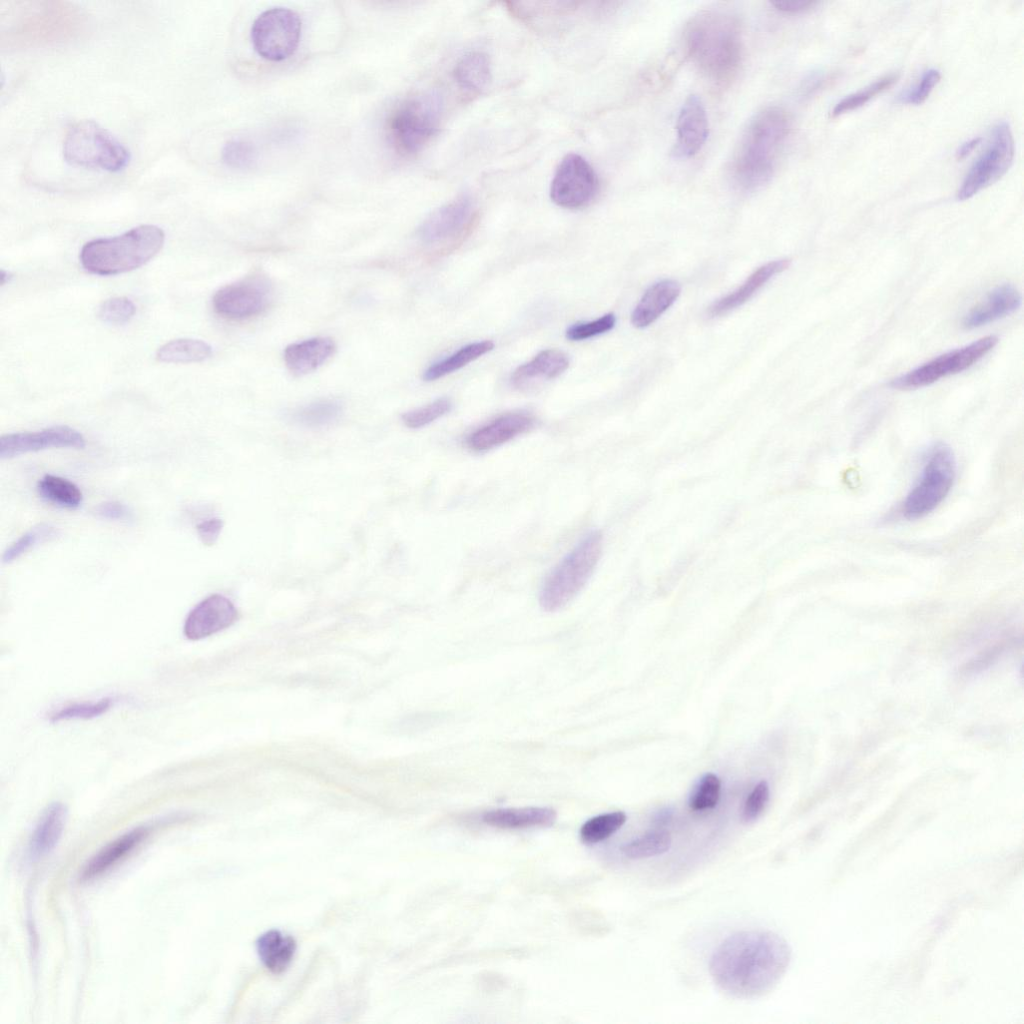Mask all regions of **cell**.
Listing matches in <instances>:
<instances>
[{
    "mask_svg": "<svg viewBox=\"0 0 1024 1024\" xmlns=\"http://www.w3.org/2000/svg\"><path fill=\"white\" fill-rule=\"evenodd\" d=\"M84 436L76 429L58 425L38 431L17 432L1 436L0 458L10 459L23 454L52 448L83 449Z\"/></svg>",
    "mask_w": 1024,
    "mask_h": 1024,
    "instance_id": "cell-14",
    "label": "cell"
},
{
    "mask_svg": "<svg viewBox=\"0 0 1024 1024\" xmlns=\"http://www.w3.org/2000/svg\"><path fill=\"white\" fill-rule=\"evenodd\" d=\"M116 702L115 696H107L93 701L73 702L51 711L48 718L53 723L71 719H92L108 712Z\"/></svg>",
    "mask_w": 1024,
    "mask_h": 1024,
    "instance_id": "cell-35",
    "label": "cell"
},
{
    "mask_svg": "<svg viewBox=\"0 0 1024 1024\" xmlns=\"http://www.w3.org/2000/svg\"><path fill=\"white\" fill-rule=\"evenodd\" d=\"M258 955L264 966L275 974L285 971L296 950L295 940L278 930L262 934L256 942Z\"/></svg>",
    "mask_w": 1024,
    "mask_h": 1024,
    "instance_id": "cell-28",
    "label": "cell"
},
{
    "mask_svg": "<svg viewBox=\"0 0 1024 1024\" xmlns=\"http://www.w3.org/2000/svg\"><path fill=\"white\" fill-rule=\"evenodd\" d=\"M627 816L622 811L599 814L588 819L580 828V838L586 844L599 843L616 831L626 822Z\"/></svg>",
    "mask_w": 1024,
    "mask_h": 1024,
    "instance_id": "cell-36",
    "label": "cell"
},
{
    "mask_svg": "<svg viewBox=\"0 0 1024 1024\" xmlns=\"http://www.w3.org/2000/svg\"><path fill=\"white\" fill-rule=\"evenodd\" d=\"M36 489L43 500L65 509H76L83 500L82 492L75 483L52 474L39 479Z\"/></svg>",
    "mask_w": 1024,
    "mask_h": 1024,
    "instance_id": "cell-29",
    "label": "cell"
},
{
    "mask_svg": "<svg viewBox=\"0 0 1024 1024\" xmlns=\"http://www.w3.org/2000/svg\"><path fill=\"white\" fill-rule=\"evenodd\" d=\"M790 961V948L770 931H741L713 952L709 971L717 986L736 998L760 997L778 983Z\"/></svg>",
    "mask_w": 1024,
    "mask_h": 1024,
    "instance_id": "cell-1",
    "label": "cell"
},
{
    "mask_svg": "<svg viewBox=\"0 0 1024 1024\" xmlns=\"http://www.w3.org/2000/svg\"><path fill=\"white\" fill-rule=\"evenodd\" d=\"M982 141L981 137L972 138L958 147L956 150V158L962 160L966 158Z\"/></svg>",
    "mask_w": 1024,
    "mask_h": 1024,
    "instance_id": "cell-48",
    "label": "cell"
},
{
    "mask_svg": "<svg viewBox=\"0 0 1024 1024\" xmlns=\"http://www.w3.org/2000/svg\"><path fill=\"white\" fill-rule=\"evenodd\" d=\"M302 31L299 15L291 9L274 7L262 12L251 27V41L257 54L269 61H282L297 49Z\"/></svg>",
    "mask_w": 1024,
    "mask_h": 1024,
    "instance_id": "cell-10",
    "label": "cell"
},
{
    "mask_svg": "<svg viewBox=\"0 0 1024 1024\" xmlns=\"http://www.w3.org/2000/svg\"><path fill=\"white\" fill-rule=\"evenodd\" d=\"M335 342L328 337H314L288 345L284 350V362L293 374L310 373L335 353Z\"/></svg>",
    "mask_w": 1024,
    "mask_h": 1024,
    "instance_id": "cell-24",
    "label": "cell"
},
{
    "mask_svg": "<svg viewBox=\"0 0 1024 1024\" xmlns=\"http://www.w3.org/2000/svg\"><path fill=\"white\" fill-rule=\"evenodd\" d=\"M493 348L494 343L489 340L468 344L452 355L428 367L423 374V378L425 381H433L442 378L466 366L468 363L481 357Z\"/></svg>",
    "mask_w": 1024,
    "mask_h": 1024,
    "instance_id": "cell-32",
    "label": "cell"
},
{
    "mask_svg": "<svg viewBox=\"0 0 1024 1024\" xmlns=\"http://www.w3.org/2000/svg\"><path fill=\"white\" fill-rule=\"evenodd\" d=\"M97 517L109 521L128 522L132 520V510L124 503L110 500L98 504L94 508Z\"/></svg>",
    "mask_w": 1024,
    "mask_h": 1024,
    "instance_id": "cell-45",
    "label": "cell"
},
{
    "mask_svg": "<svg viewBox=\"0 0 1024 1024\" xmlns=\"http://www.w3.org/2000/svg\"><path fill=\"white\" fill-rule=\"evenodd\" d=\"M790 133L785 110L767 107L749 122L732 162V178L743 191H755L767 184Z\"/></svg>",
    "mask_w": 1024,
    "mask_h": 1024,
    "instance_id": "cell-3",
    "label": "cell"
},
{
    "mask_svg": "<svg viewBox=\"0 0 1024 1024\" xmlns=\"http://www.w3.org/2000/svg\"><path fill=\"white\" fill-rule=\"evenodd\" d=\"M534 425L535 418L529 413H506L475 429L465 443L474 452H485L528 432Z\"/></svg>",
    "mask_w": 1024,
    "mask_h": 1024,
    "instance_id": "cell-18",
    "label": "cell"
},
{
    "mask_svg": "<svg viewBox=\"0 0 1024 1024\" xmlns=\"http://www.w3.org/2000/svg\"><path fill=\"white\" fill-rule=\"evenodd\" d=\"M258 158L257 148L248 139L235 138L228 141L222 151L223 163L234 169H248L255 165Z\"/></svg>",
    "mask_w": 1024,
    "mask_h": 1024,
    "instance_id": "cell-38",
    "label": "cell"
},
{
    "mask_svg": "<svg viewBox=\"0 0 1024 1024\" xmlns=\"http://www.w3.org/2000/svg\"><path fill=\"white\" fill-rule=\"evenodd\" d=\"M681 287L674 280H662L650 286L635 306L631 322L637 328H644L655 322L680 295Z\"/></svg>",
    "mask_w": 1024,
    "mask_h": 1024,
    "instance_id": "cell-25",
    "label": "cell"
},
{
    "mask_svg": "<svg viewBox=\"0 0 1024 1024\" xmlns=\"http://www.w3.org/2000/svg\"><path fill=\"white\" fill-rule=\"evenodd\" d=\"M770 796L769 785L765 780L760 781L747 796L743 808L742 819L745 822H753L765 809Z\"/></svg>",
    "mask_w": 1024,
    "mask_h": 1024,
    "instance_id": "cell-44",
    "label": "cell"
},
{
    "mask_svg": "<svg viewBox=\"0 0 1024 1024\" xmlns=\"http://www.w3.org/2000/svg\"><path fill=\"white\" fill-rule=\"evenodd\" d=\"M1014 151V139L1009 124L1005 121L997 123L991 131L986 148L966 173L957 191V199H970L998 181L1012 165Z\"/></svg>",
    "mask_w": 1024,
    "mask_h": 1024,
    "instance_id": "cell-9",
    "label": "cell"
},
{
    "mask_svg": "<svg viewBox=\"0 0 1024 1024\" xmlns=\"http://www.w3.org/2000/svg\"><path fill=\"white\" fill-rule=\"evenodd\" d=\"M270 291V285L263 277H247L217 290L212 306L218 315L227 319L250 318L266 309Z\"/></svg>",
    "mask_w": 1024,
    "mask_h": 1024,
    "instance_id": "cell-13",
    "label": "cell"
},
{
    "mask_svg": "<svg viewBox=\"0 0 1024 1024\" xmlns=\"http://www.w3.org/2000/svg\"><path fill=\"white\" fill-rule=\"evenodd\" d=\"M68 811L60 802L50 804L38 819L29 839L27 853L31 861L48 855L60 841Z\"/></svg>",
    "mask_w": 1024,
    "mask_h": 1024,
    "instance_id": "cell-22",
    "label": "cell"
},
{
    "mask_svg": "<svg viewBox=\"0 0 1024 1024\" xmlns=\"http://www.w3.org/2000/svg\"><path fill=\"white\" fill-rule=\"evenodd\" d=\"M164 231L151 224L134 227L120 235L88 241L81 248L82 267L96 275H117L137 269L162 249Z\"/></svg>",
    "mask_w": 1024,
    "mask_h": 1024,
    "instance_id": "cell-4",
    "label": "cell"
},
{
    "mask_svg": "<svg viewBox=\"0 0 1024 1024\" xmlns=\"http://www.w3.org/2000/svg\"><path fill=\"white\" fill-rule=\"evenodd\" d=\"M59 536V530L49 523H39L21 535L3 552L2 562L9 564L36 546L50 542Z\"/></svg>",
    "mask_w": 1024,
    "mask_h": 1024,
    "instance_id": "cell-34",
    "label": "cell"
},
{
    "mask_svg": "<svg viewBox=\"0 0 1024 1024\" xmlns=\"http://www.w3.org/2000/svg\"><path fill=\"white\" fill-rule=\"evenodd\" d=\"M63 156L71 165L108 172L121 171L130 161L129 150L92 120L79 121L68 129Z\"/></svg>",
    "mask_w": 1024,
    "mask_h": 1024,
    "instance_id": "cell-8",
    "label": "cell"
},
{
    "mask_svg": "<svg viewBox=\"0 0 1024 1024\" xmlns=\"http://www.w3.org/2000/svg\"><path fill=\"white\" fill-rule=\"evenodd\" d=\"M136 313V305L125 296H116L102 302L98 309V317L105 323L123 325L129 322Z\"/></svg>",
    "mask_w": 1024,
    "mask_h": 1024,
    "instance_id": "cell-41",
    "label": "cell"
},
{
    "mask_svg": "<svg viewBox=\"0 0 1024 1024\" xmlns=\"http://www.w3.org/2000/svg\"><path fill=\"white\" fill-rule=\"evenodd\" d=\"M898 77L899 76L895 73L888 74L871 83L864 89L846 96L834 106L831 111V116L838 117L860 108L876 95L889 89L895 82H897Z\"/></svg>",
    "mask_w": 1024,
    "mask_h": 1024,
    "instance_id": "cell-37",
    "label": "cell"
},
{
    "mask_svg": "<svg viewBox=\"0 0 1024 1024\" xmlns=\"http://www.w3.org/2000/svg\"><path fill=\"white\" fill-rule=\"evenodd\" d=\"M1021 299L1013 285L997 286L964 316L962 325L965 329H974L997 321L1015 312L1021 306Z\"/></svg>",
    "mask_w": 1024,
    "mask_h": 1024,
    "instance_id": "cell-21",
    "label": "cell"
},
{
    "mask_svg": "<svg viewBox=\"0 0 1024 1024\" xmlns=\"http://www.w3.org/2000/svg\"><path fill=\"white\" fill-rule=\"evenodd\" d=\"M957 473L952 449L943 442L934 443L926 451L918 476L899 506V514L907 520L921 519L933 512L950 493Z\"/></svg>",
    "mask_w": 1024,
    "mask_h": 1024,
    "instance_id": "cell-6",
    "label": "cell"
},
{
    "mask_svg": "<svg viewBox=\"0 0 1024 1024\" xmlns=\"http://www.w3.org/2000/svg\"><path fill=\"white\" fill-rule=\"evenodd\" d=\"M212 347L205 341L193 338H178L166 342L156 351V358L164 363H196L208 359Z\"/></svg>",
    "mask_w": 1024,
    "mask_h": 1024,
    "instance_id": "cell-30",
    "label": "cell"
},
{
    "mask_svg": "<svg viewBox=\"0 0 1024 1024\" xmlns=\"http://www.w3.org/2000/svg\"><path fill=\"white\" fill-rule=\"evenodd\" d=\"M11 277L12 276H11V274L8 271L1 270V273H0V283H1V286L5 285L7 282H9Z\"/></svg>",
    "mask_w": 1024,
    "mask_h": 1024,
    "instance_id": "cell-49",
    "label": "cell"
},
{
    "mask_svg": "<svg viewBox=\"0 0 1024 1024\" xmlns=\"http://www.w3.org/2000/svg\"><path fill=\"white\" fill-rule=\"evenodd\" d=\"M474 214L471 197L460 195L432 212L421 224L419 235L429 244L454 242L470 228Z\"/></svg>",
    "mask_w": 1024,
    "mask_h": 1024,
    "instance_id": "cell-15",
    "label": "cell"
},
{
    "mask_svg": "<svg viewBox=\"0 0 1024 1024\" xmlns=\"http://www.w3.org/2000/svg\"><path fill=\"white\" fill-rule=\"evenodd\" d=\"M569 357L558 349H547L519 366L511 376L513 387L528 391L561 375L569 366Z\"/></svg>",
    "mask_w": 1024,
    "mask_h": 1024,
    "instance_id": "cell-20",
    "label": "cell"
},
{
    "mask_svg": "<svg viewBox=\"0 0 1024 1024\" xmlns=\"http://www.w3.org/2000/svg\"><path fill=\"white\" fill-rule=\"evenodd\" d=\"M451 407V401L443 397L425 406L405 412L402 414L401 419L406 427L419 429L447 414Z\"/></svg>",
    "mask_w": 1024,
    "mask_h": 1024,
    "instance_id": "cell-39",
    "label": "cell"
},
{
    "mask_svg": "<svg viewBox=\"0 0 1024 1024\" xmlns=\"http://www.w3.org/2000/svg\"><path fill=\"white\" fill-rule=\"evenodd\" d=\"M721 782L712 773L704 775L689 799V806L694 811L714 808L720 798Z\"/></svg>",
    "mask_w": 1024,
    "mask_h": 1024,
    "instance_id": "cell-40",
    "label": "cell"
},
{
    "mask_svg": "<svg viewBox=\"0 0 1024 1024\" xmlns=\"http://www.w3.org/2000/svg\"><path fill=\"white\" fill-rule=\"evenodd\" d=\"M343 406L336 399H321L301 406L290 413V420L306 428H323L338 421Z\"/></svg>",
    "mask_w": 1024,
    "mask_h": 1024,
    "instance_id": "cell-31",
    "label": "cell"
},
{
    "mask_svg": "<svg viewBox=\"0 0 1024 1024\" xmlns=\"http://www.w3.org/2000/svg\"><path fill=\"white\" fill-rule=\"evenodd\" d=\"M602 541L599 531H591L551 570L539 593L543 610L563 608L582 590L599 562Z\"/></svg>",
    "mask_w": 1024,
    "mask_h": 1024,
    "instance_id": "cell-7",
    "label": "cell"
},
{
    "mask_svg": "<svg viewBox=\"0 0 1024 1024\" xmlns=\"http://www.w3.org/2000/svg\"><path fill=\"white\" fill-rule=\"evenodd\" d=\"M453 77L457 85L467 93H482L491 82V64L488 56L481 51H471L456 63Z\"/></svg>",
    "mask_w": 1024,
    "mask_h": 1024,
    "instance_id": "cell-27",
    "label": "cell"
},
{
    "mask_svg": "<svg viewBox=\"0 0 1024 1024\" xmlns=\"http://www.w3.org/2000/svg\"><path fill=\"white\" fill-rule=\"evenodd\" d=\"M997 343L998 338L994 335L982 337L895 378L890 386L898 390H912L931 385L943 377L968 369L989 353Z\"/></svg>",
    "mask_w": 1024,
    "mask_h": 1024,
    "instance_id": "cell-11",
    "label": "cell"
},
{
    "mask_svg": "<svg viewBox=\"0 0 1024 1024\" xmlns=\"http://www.w3.org/2000/svg\"><path fill=\"white\" fill-rule=\"evenodd\" d=\"M615 323L614 314L608 313L596 320L572 325L567 329L566 337L571 341L588 339L610 331Z\"/></svg>",
    "mask_w": 1024,
    "mask_h": 1024,
    "instance_id": "cell-43",
    "label": "cell"
},
{
    "mask_svg": "<svg viewBox=\"0 0 1024 1024\" xmlns=\"http://www.w3.org/2000/svg\"><path fill=\"white\" fill-rule=\"evenodd\" d=\"M441 115L442 100L436 92H423L404 99L387 118L388 142L402 156L418 153L436 134Z\"/></svg>",
    "mask_w": 1024,
    "mask_h": 1024,
    "instance_id": "cell-5",
    "label": "cell"
},
{
    "mask_svg": "<svg viewBox=\"0 0 1024 1024\" xmlns=\"http://www.w3.org/2000/svg\"><path fill=\"white\" fill-rule=\"evenodd\" d=\"M237 619L238 610L233 602L222 594H212L188 613L183 633L189 640H200L230 627Z\"/></svg>",
    "mask_w": 1024,
    "mask_h": 1024,
    "instance_id": "cell-16",
    "label": "cell"
},
{
    "mask_svg": "<svg viewBox=\"0 0 1024 1024\" xmlns=\"http://www.w3.org/2000/svg\"><path fill=\"white\" fill-rule=\"evenodd\" d=\"M598 178L591 164L577 153L565 155L550 184V198L558 206L579 209L587 206L598 192Z\"/></svg>",
    "mask_w": 1024,
    "mask_h": 1024,
    "instance_id": "cell-12",
    "label": "cell"
},
{
    "mask_svg": "<svg viewBox=\"0 0 1024 1024\" xmlns=\"http://www.w3.org/2000/svg\"><path fill=\"white\" fill-rule=\"evenodd\" d=\"M708 130V118L703 103L698 96H689L678 114L673 156L686 159L696 155L707 140Z\"/></svg>",
    "mask_w": 1024,
    "mask_h": 1024,
    "instance_id": "cell-17",
    "label": "cell"
},
{
    "mask_svg": "<svg viewBox=\"0 0 1024 1024\" xmlns=\"http://www.w3.org/2000/svg\"><path fill=\"white\" fill-rule=\"evenodd\" d=\"M940 79L941 74L938 69L930 68L925 70L919 81L913 87L899 95V101L910 105L922 104L929 97Z\"/></svg>",
    "mask_w": 1024,
    "mask_h": 1024,
    "instance_id": "cell-42",
    "label": "cell"
},
{
    "mask_svg": "<svg viewBox=\"0 0 1024 1024\" xmlns=\"http://www.w3.org/2000/svg\"><path fill=\"white\" fill-rule=\"evenodd\" d=\"M790 265V260L781 259L775 260L762 265L755 270L745 282L739 286L736 290L729 293L728 295L718 299L709 307V315L711 317H718L729 313L737 307L743 305L751 297L754 296L771 278L776 274L786 270Z\"/></svg>",
    "mask_w": 1024,
    "mask_h": 1024,
    "instance_id": "cell-23",
    "label": "cell"
},
{
    "mask_svg": "<svg viewBox=\"0 0 1024 1024\" xmlns=\"http://www.w3.org/2000/svg\"><path fill=\"white\" fill-rule=\"evenodd\" d=\"M223 525V521L216 517L199 522L196 525V532L200 541L206 546L214 545L222 532Z\"/></svg>",
    "mask_w": 1024,
    "mask_h": 1024,
    "instance_id": "cell-46",
    "label": "cell"
},
{
    "mask_svg": "<svg viewBox=\"0 0 1024 1024\" xmlns=\"http://www.w3.org/2000/svg\"><path fill=\"white\" fill-rule=\"evenodd\" d=\"M150 832L149 826H139L106 844L86 862L79 876L80 881H91L108 872L137 848Z\"/></svg>",
    "mask_w": 1024,
    "mask_h": 1024,
    "instance_id": "cell-19",
    "label": "cell"
},
{
    "mask_svg": "<svg viewBox=\"0 0 1024 1024\" xmlns=\"http://www.w3.org/2000/svg\"><path fill=\"white\" fill-rule=\"evenodd\" d=\"M556 818V811L549 807L495 809L482 815L484 823L501 829L546 827L553 825Z\"/></svg>",
    "mask_w": 1024,
    "mask_h": 1024,
    "instance_id": "cell-26",
    "label": "cell"
},
{
    "mask_svg": "<svg viewBox=\"0 0 1024 1024\" xmlns=\"http://www.w3.org/2000/svg\"><path fill=\"white\" fill-rule=\"evenodd\" d=\"M771 4L785 13H798L811 9L816 2L813 0H773Z\"/></svg>",
    "mask_w": 1024,
    "mask_h": 1024,
    "instance_id": "cell-47",
    "label": "cell"
},
{
    "mask_svg": "<svg viewBox=\"0 0 1024 1024\" xmlns=\"http://www.w3.org/2000/svg\"><path fill=\"white\" fill-rule=\"evenodd\" d=\"M685 45L693 63L708 79L726 83L736 75L742 61L741 23L729 11H701L687 25Z\"/></svg>",
    "mask_w": 1024,
    "mask_h": 1024,
    "instance_id": "cell-2",
    "label": "cell"
},
{
    "mask_svg": "<svg viewBox=\"0 0 1024 1024\" xmlns=\"http://www.w3.org/2000/svg\"><path fill=\"white\" fill-rule=\"evenodd\" d=\"M671 844L672 838L666 830H653L626 842L621 852L629 859L639 860L664 854Z\"/></svg>",
    "mask_w": 1024,
    "mask_h": 1024,
    "instance_id": "cell-33",
    "label": "cell"
}]
</instances>
